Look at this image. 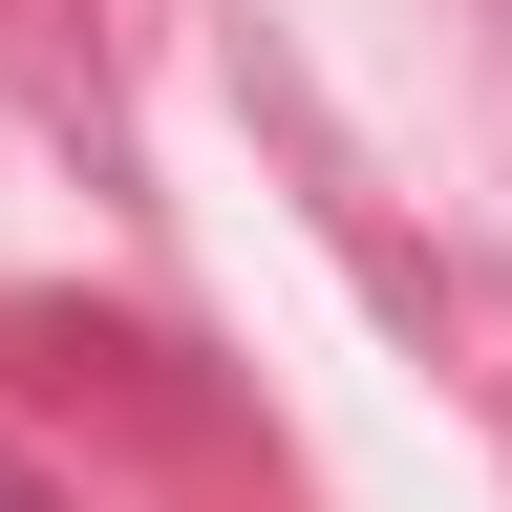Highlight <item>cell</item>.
I'll return each instance as SVG.
<instances>
[{
	"instance_id": "cell-1",
	"label": "cell",
	"mask_w": 512,
	"mask_h": 512,
	"mask_svg": "<svg viewBox=\"0 0 512 512\" xmlns=\"http://www.w3.org/2000/svg\"><path fill=\"white\" fill-rule=\"evenodd\" d=\"M0 512H43V491H22V470H0Z\"/></svg>"
}]
</instances>
